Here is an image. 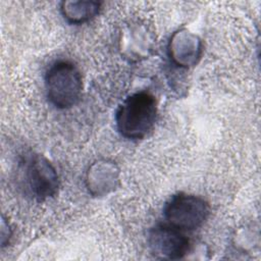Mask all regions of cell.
<instances>
[{
	"label": "cell",
	"mask_w": 261,
	"mask_h": 261,
	"mask_svg": "<svg viewBox=\"0 0 261 261\" xmlns=\"http://www.w3.org/2000/svg\"><path fill=\"white\" fill-rule=\"evenodd\" d=\"M152 37L148 29L142 24L127 27L120 38L121 53L132 61L146 58L152 48Z\"/></svg>",
	"instance_id": "8"
},
{
	"label": "cell",
	"mask_w": 261,
	"mask_h": 261,
	"mask_svg": "<svg viewBox=\"0 0 261 261\" xmlns=\"http://www.w3.org/2000/svg\"><path fill=\"white\" fill-rule=\"evenodd\" d=\"M157 118V101L146 91L126 97L115 113L118 133L128 140L144 139L153 128Z\"/></svg>",
	"instance_id": "1"
},
{
	"label": "cell",
	"mask_w": 261,
	"mask_h": 261,
	"mask_svg": "<svg viewBox=\"0 0 261 261\" xmlns=\"http://www.w3.org/2000/svg\"><path fill=\"white\" fill-rule=\"evenodd\" d=\"M119 181V169L110 160L95 161L86 174L88 191L95 197L105 196L116 189Z\"/></svg>",
	"instance_id": "7"
},
{
	"label": "cell",
	"mask_w": 261,
	"mask_h": 261,
	"mask_svg": "<svg viewBox=\"0 0 261 261\" xmlns=\"http://www.w3.org/2000/svg\"><path fill=\"white\" fill-rule=\"evenodd\" d=\"M45 87L53 106L58 109L71 108L82 96V73L72 61L57 60L46 71Z\"/></svg>",
	"instance_id": "2"
},
{
	"label": "cell",
	"mask_w": 261,
	"mask_h": 261,
	"mask_svg": "<svg viewBox=\"0 0 261 261\" xmlns=\"http://www.w3.org/2000/svg\"><path fill=\"white\" fill-rule=\"evenodd\" d=\"M11 236H12V229L9 223L4 218V216H2V221H1V247L2 248L9 243Z\"/></svg>",
	"instance_id": "10"
},
{
	"label": "cell",
	"mask_w": 261,
	"mask_h": 261,
	"mask_svg": "<svg viewBox=\"0 0 261 261\" xmlns=\"http://www.w3.org/2000/svg\"><path fill=\"white\" fill-rule=\"evenodd\" d=\"M148 245L155 258L166 260L181 259L191 248L190 240L184 231L166 222L158 223L149 230Z\"/></svg>",
	"instance_id": "5"
},
{
	"label": "cell",
	"mask_w": 261,
	"mask_h": 261,
	"mask_svg": "<svg viewBox=\"0 0 261 261\" xmlns=\"http://www.w3.org/2000/svg\"><path fill=\"white\" fill-rule=\"evenodd\" d=\"M101 9V2L93 0L63 1L60 11L67 22L81 24L93 19Z\"/></svg>",
	"instance_id": "9"
},
{
	"label": "cell",
	"mask_w": 261,
	"mask_h": 261,
	"mask_svg": "<svg viewBox=\"0 0 261 261\" xmlns=\"http://www.w3.org/2000/svg\"><path fill=\"white\" fill-rule=\"evenodd\" d=\"M210 214V206L200 196L177 193L172 195L163 207L166 223L182 231L202 226Z\"/></svg>",
	"instance_id": "3"
},
{
	"label": "cell",
	"mask_w": 261,
	"mask_h": 261,
	"mask_svg": "<svg viewBox=\"0 0 261 261\" xmlns=\"http://www.w3.org/2000/svg\"><path fill=\"white\" fill-rule=\"evenodd\" d=\"M203 44L201 39L187 29L172 34L168 42V56L171 62L180 68L195 66L201 59Z\"/></svg>",
	"instance_id": "6"
},
{
	"label": "cell",
	"mask_w": 261,
	"mask_h": 261,
	"mask_svg": "<svg viewBox=\"0 0 261 261\" xmlns=\"http://www.w3.org/2000/svg\"><path fill=\"white\" fill-rule=\"evenodd\" d=\"M22 178L30 195L37 201L54 197L59 189V176L53 164L41 154H32L22 162Z\"/></svg>",
	"instance_id": "4"
}]
</instances>
